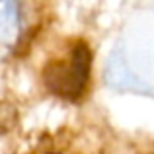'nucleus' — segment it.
I'll list each match as a JSON object with an SVG mask.
<instances>
[{"mask_svg": "<svg viewBox=\"0 0 154 154\" xmlns=\"http://www.w3.org/2000/svg\"><path fill=\"white\" fill-rule=\"evenodd\" d=\"M90 68V47L84 41H72L64 53H60L45 64L43 82L53 96L66 102H76L88 90Z\"/></svg>", "mask_w": 154, "mask_h": 154, "instance_id": "obj_1", "label": "nucleus"}, {"mask_svg": "<svg viewBox=\"0 0 154 154\" xmlns=\"http://www.w3.org/2000/svg\"><path fill=\"white\" fill-rule=\"evenodd\" d=\"M26 29L22 0H0V63L14 53Z\"/></svg>", "mask_w": 154, "mask_h": 154, "instance_id": "obj_2", "label": "nucleus"}]
</instances>
